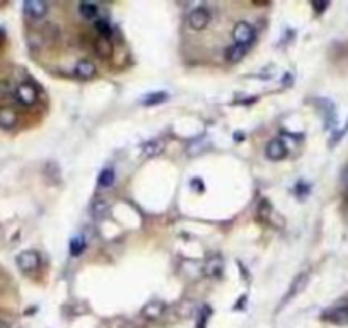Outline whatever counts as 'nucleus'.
Here are the masks:
<instances>
[{
	"label": "nucleus",
	"instance_id": "obj_1",
	"mask_svg": "<svg viewBox=\"0 0 348 328\" xmlns=\"http://www.w3.org/2000/svg\"><path fill=\"white\" fill-rule=\"evenodd\" d=\"M234 40H236V45H243V46H251L256 34H254V28L248 22H237L236 28H234L232 33Z\"/></svg>",
	"mask_w": 348,
	"mask_h": 328
},
{
	"label": "nucleus",
	"instance_id": "obj_2",
	"mask_svg": "<svg viewBox=\"0 0 348 328\" xmlns=\"http://www.w3.org/2000/svg\"><path fill=\"white\" fill-rule=\"evenodd\" d=\"M16 97H17V101L21 103V105L31 106L38 99V91H36V87L31 84V82H22V84L17 86Z\"/></svg>",
	"mask_w": 348,
	"mask_h": 328
},
{
	"label": "nucleus",
	"instance_id": "obj_3",
	"mask_svg": "<svg viewBox=\"0 0 348 328\" xmlns=\"http://www.w3.org/2000/svg\"><path fill=\"white\" fill-rule=\"evenodd\" d=\"M208 22H210V12L207 9L200 7V9H195V11L190 12L188 24L191 29H195V31H200V29L207 28Z\"/></svg>",
	"mask_w": 348,
	"mask_h": 328
},
{
	"label": "nucleus",
	"instance_id": "obj_4",
	"mask_svg": "<svg viewBox=\"0 0 348 328\" xmlns=\"http://www.w3.org/2000/svg\"><path fill=\"white\" fill-rule=\"evenodd\" d=\"M38 263H40V257L34 251H24L17 257V265L24 273H33L36 272Z\"/></svg>",
	"mask_w": 348,
	"mask_h": 328
},
{
	"label": "nucleus",
	"instance_id": "obj_5",
	"mask_svg": "<svg viewBox=\"0 0 348 328\" xmlns=\"http://www.w3.org/2000/svg\"><path fill=\"white\" fill-rule=\"evenodd\" d=\"M24 12L33 19H40L48 12V4L43 0H28L24 2Z\"/></svg>",
	"mask_w": 348,
	"mask_h": 328
},
{
	"label": "nucleus",
	"instance_id": "obj_6",
	"mask_svg": "<svg viewBox=\"0 0 348 328\" xmlns=\"http://www.w3.org/2000/svg\"><path fill=\"white\" fill-rule=\"evenodd\" d=\"M287 156V145L280 139H273L266 145V158L272 161H280Z\"/></svg>",
	"mask_w": 348,
	"mask_h": 328
},
{
	"label": "nucleus",
	"instance_id": "obj_7",
	"mask_svg": "<svg viewBox=\"0 0 348 328\" xmlns=\"http://www.w3.org/2000/svg\"><path fill=\"white\" fill-rule=\"evenodd\" d=\"M307 277H309V273L307 272H302V273H299V275L293 279V282H292V286H290V291L287 292V296L283 297V302L282 305H285L287 301H290L293 296H297L299 292L302 291L304 287H306V284H307Z\"/></svg>",
	"mask_w": 348,
	"mask_h": 328
},
{
	"label": "nucleus",
	"instance_id": "obj_8",
	"mask_svg": "<svg viewBox=\"0 0 348 328\" xmlns=\"http://www.w3.org/2000/svg\"><path fill=\"white\" fill-rule=\"evenodd\" d=\"M326 320H330L335 325H348V306L333 308L326 313Z\"/></svg>",
	"mask_w": 348,
	"mask_h": 328
},
{
	"label": "nucleus",
	"instance_id": "obj_9",
	"mask_svg": "<svg viewBox=\"0 0 348 328\" xmlns=\"http://www.w3.org/2000/svg\"><path fill=\"white\" fill-rule=\"evenodd\" d=\"M94 74H96V65L92 62H89V60H81L75 65V75L79 77V79H82V81L91 79Z\"/></svg>",
	"mask_w": 348,
	"mask_h": 328
},
{
	"label": "nucleus",
	"instance_id": "obj_10",
	"mask_svg": "<svg viewBox=\"0 0 348 328\" xmlns=\"http://www.w3.org/2000/svg\"><path fill=\"white\" fill-rule=\"evenodd\" d=\"M17 123V113L12 108H0V127L12 129Z\"/></svg>",
	"mask_w": 348,
	"mask_h": 328
},
{
	"label": "nucleus",
	"instance_id": "obj_11",
	"mask_svg": "<svg viewBox=\"0 0 348 328\" xmlns=\"http://www.w3.org/2000/svg\"><path fill=\"white\" fill-rule=\"evenodd\" d=\"M249 50V46H243V45H234L225 50V58L230 62V63H237L243 60V57L246 55Z\"/></svg>",
	"mask_w": 348,
	"mask_h": 328
},
{
	"label": "nucleus",
	"instance_id": "obj_12",
	"mask_svg": "<svg viewBox=\"0 0 348 328\" xmlns=\"http://www.w3.org/2000/svg\"><path fill=\"white\" fill-rule=\"evenodd\" d=\"M224 270V263L220 260V257H213L205 263V273L208 277H219Z\"/></svg>",
	"mask_w": 348,
	"mask_h": 328
},
{
	"label": "nucleus",
	"instance_id": "obj_13",
	"mask_svg": "<svg viewBox=\"0 0 348 328\" xmlns=\"http://www.w3.org/2000/svg\"><path fill=\"white\" fill-rule=\"evenodd\" d=\"M108 210H110V205H108L106 200L97 198L96 202L92 204L91 214H92V217H94L96 221H102V219H104L106 215H108Z\"/></svg>",
	"mask_w": 348,
	"mask_h": 328
},
{
	"label": "nucleus",
	"instance_id": "obj_14",
	"mask_svg": "<svg viewBox=\"0 0 348 328\" xmlns=\"http://www.w3.org/2000/svg\"><path fill=\"white\" fill-rule=\"evenodd\" d=\"M164 149V144L160 140H150L147 142V144L142 147V150H144V156H147V158H154V156H157L163 153Z\"/></svg>",
	"mask_w": 348,
	"mask_h": 328
},
{
	"label": "nucleus",
	"instance_id": "obj_15",
	"mask_svg": "<svg viewBox=\"0 0 348 328\" xmlns=\"http://www.w3.org/2000/svg\"><path fill=\"white\" fill-rule=\"evenodd\" d=\"M113 183H115V169H113V168L102 169V173L99 174V187L110 188Z\"/></svg>",
	"mask_w": 348,
	"mask_h": 328
},
{
	"label": "nucleus",
	"instance_id": "obj_16",
	"mask_svg": "<svg viewBox=\"0 0 348 328\" xmlns=\"http://www.w3.org/2000/svg\"><path fill=\"white\" fill-rule=\"evenodd\" d=\"M81 14L82 17L86 19H97V16H99V9H97L96 4H81Z\"/></svg>",
	"mask_w": 348,
	"mask_h": 328
},
{
	"label": "nucleus",
	"instance_id": "obj_17",
	"mask_svg": "<svg viewBox=\"0 0 348 328\" xmlns=\"http://www.w3.org/2000/svg\"><path fill=\"white\" fill-rule=\"evenodd\" d=\"M94 48H96V52H97V55H99V57L111 55V50H113L110 40H106V38H99V40H96Z\"/></svg>",
	"mask_w": 348,
	"mask_h": 328
},
{
	"label": "nucleus",
	"instance_id": "obj_18",
	"mask_svg": "<svg viewBox=\"0 0 348 328\" xmlns=\"http://www.w3.org/2000/svg\"><path fill=\"white\" fill-rule=\"evenodd\" d=\"M163 310H164V306L160 305V302L152 301V302H149V305H147V306L144 308V315H145L147 318H157V316H160V313H163Z\"/></svg>",
	"mask_w": 348,
	"mask_h": 328
},
{
	"label": "nucleus",
	"instance_id": "obj_19",
	"mask_svg": "<svg viewBox=\"0 0 348 328\" xmlns=\"http://www.w3.org/2000/svg\"><path fill=\"white\" fill-rule=\"evenodd\" d=\"M84 248H86V241H84V238H82V236L73 238L72 241H70V253H72V257H79V255L84 251Z\"/></svg>",
	"mask_w": 348,
	"mask_h": 328
},
{
	"label": "nucleus",
	"instance_id": "obj_20",
	"mask_svg": "<svg viewBox=\"0 0 348 328\" xmlns=\"http://www.w3.org/2000/svg\"><path fill=\"white\" fill-rule=\"evenodd\" d=\"M168 99V92H152L147 97H144V105L150 106V105H159V103H163Z\"/></svg>",
	"mask_w": 348,
	"mask_h": 328
},
{
	"label": "nucleus",
	"instance_id": "obj_21",
	"mask_svg": "<svg viewBox=\"0 0 348 328\" xmlns=\"http://www.w3.org/2000/svg\"><path fill=\"white\" fill-rule=\"evenodd\" d=\"M96 31L101 34V38H106V40L111 36V26L104 21V19H99V21H96Z\"/></svg>",
	"mask_w": 348,
	"mask_h": 328
},
{
	"label": "nucleus",
	"instance_id": "obj_22",
	"mask_svg": "<svg viewBox=\"0 0 348 328\" xmlns=\"http://www.w3.org/2000/svg\"><path fill=\"white\" fill-rule=\"evenodd\" d=\"M314 7L317 9V11H321V9H326V4H321V6H317V4H314Z\"/></svg>",
	"mask_w": 348,
	"mask_h": 328
},
{
	"label": "nucleus",
	"instance_id": "obj_23",
	"mask_svg": "<svg viewBox=\"0 0 348 328\" xmlns=\"http://www.w3.org/2000/svg\"><path fill=\"white\" fill-rule=\"evenodd\" d=\"M0 328H7V325H2V323H0Z\"/></svg>",
	"mask_w": 348,
	"mask_h": 328
}]
</instances>
